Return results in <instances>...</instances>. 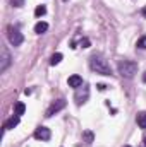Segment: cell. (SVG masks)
Wrapping results in <instances>:
<instances>
[{
    "mask_svg": "<svg viewBox=\"0 0 146 147\" xmlns=\"http://www.w3.org/2000/svg\"><path fill=\"white\" fill-rule=\"evenodd\" d=\"M89 69H91L93 72L100 74V75H105V77L112 75L110 63L107 62V58H105L102 53H93V55L89 57Z\"/></svg>",
    "mask_w": 146,
    "mask_h": 147,
    "instance_id": "obj_1",
    "label": "cell"
},
{
    "mask_svg": "<svg viewBox=\"0 0 146 147\" xmlns=\"http://www.w3.org/2000/svg\"><path fill=\"white\" fill-rule=\"evenodd\" d=\"M117 72L120 74L124 79H132L138 72V63L132 60H120L117 63Z\"/></svg>",
    "mask_w": 146,
    "mask_h": 147,
    "instance_id": "obj_2",
    "label": "cell"
},
{
    "mask_svg": "<svg viewBox=\"0 0 146 147\" xmlns=\"http://www.w3.org/2000/svg\"><path fill=\"white\" fill-rule=\"evenodd\" d=\"M7 38H9V41H10L12 46H21L23 41H24V36L19 31V28H14V26H9L7 28Z\"/></svg>",
    "mask_w": 146,
    "mask_h": 147,
    "instance_id": "obj_3",
    "label": "cell"
},
{
    "mask_svg": "<svg viewBox=\"0 0 146 147\" xmlns=\"http://www.w3.org/2000/svg\"><path fill=\"white\" fill-rule=\"evenodd\" d=\"M88 99H89V87H88V84H83L81 87H77V89H76L74 101H76L77 105H84Z\"/></svg>",
    "mask_w": 146,
    "mask_h": 147,
    "instance_id": "obj_4",
    "label": "cell"
},
{
    "mask_svg": "<svg viewBox=\"0 0 146 147\" xmlns=\"http://www.w3.org/2000/svg\"><path fill=\"white\" fill-rule=\"evenodd\" d=\"M12 63V57H10V53H9V50L3 46L2 48V58H0V72L3 74L7 69H9V65Z\"/></svg>",
    "mask_w": 146,
    "mask_h": 147,
    "instance_id": "obj_5",
    "label": "cell"
},
{
    "mask_svg": "<svg viewBox=\"0 0 146 147\" xmlns=\"http://www.w3.org/2000/svg\"><path fill=\"white\" fill-rule=\"evenodd\" d=\"M65 105H67V103H65V99H64V98H62V99H57V101H55V103H52V106L46 110V116H48V118H50V116H53L55 113H59L60 110H64V108H65Z\"/></svg>",
    "mask_w": 146,
    "mask_h": 147,
    "instance_id": "obj_6",
    "label": "cell"
},
{
    "mask_svg": "<svg viewBox=\"0 0 146 147\" xmlns=\"http://www.w3.org/2000/svg\"><path fill=\"white\" fill-rule=\"evenodd\" d=\"M50 137H52V132H50V128H46V127H38L36 130H35V139H36V140L46 142V140H50Z\"/></svg>",
    "mask_w": 146,
    "mask_h": 147,
    "instance_id": "obj_7",
    "label": "cell"
},
{
    "mask_svg": "<svg viewBox=\"0 0 146 147\" xmlns=\"http://www.w3.org/2000/svg\"><path fill=\"white\" fill-rule=\"evenodd\" d=\"M67 84H69L71 87H74V89H77V87H81L84 82H83V77H81V75H71L69 80H67Z\"/></svg>",
    "mask_w": 146,
    "mask_h": 147,
    "instance_id": "obj_8",
    "label": "cell"
},
{
    "mask_svg": "<svg viewBox=\"0 0 146 147\" xmlns=\"http://www.w3.org/2000/svg\"><path fill=\"white\" fill-rule=\"evenodd\" d=\"M19 118H21V116H17V115H16V116H10V118L5 121L3 128H5V130H12V128H16V127L19 125Z\"/></svg>",
    "mask_w": 146,
    "mask_h": 147,
    "instance_id": "obj_9",
    "label": "cell"
},
{
    "mask_svg": "<svg viewBox=\"0 0 146 147\" xmlns=\"http://www.w3.org/2000/svg\"><path fill=\"white\" fill-rule=\"evenodd\" d=\"M136 123H138V127L139 128H146V111H139L138 115H136Z\"/></svg>",
    "mask_w": 146,
    "mask_h": 147,
    "instance_id": "obj_10",
    "label": "cell"
},
{
    "mask_svg": "<svg viewBox=\"0 0 146 147\" xmlns=\"http://www.w3.org/2000/svg\"><path fill=\"white\" fill-rule=\"evenodd\" d=\"M46 31H48V22H45V21L36 22V26H35V33H36V34H43V33H46Z\"/></svg>",
    "mask_w": 146,
    "mask_h": 147,
    "instance_id": "obj_11",
    "label": "cell"
},
{
    "mask_svg": "<svg viewBox=\"0 0 146 147\" xmlns=\"http://www.w3.org/2000/svg\"><path fill=\"white\" fill-rule=\"evenodd\" d=\"M62 58H64L62 53H53L52 58H50V63H52V65H59V63L62 62Z\"/></svg>",
    "mask_w": 146,
    "mask_h": 147,
    "instance_id": "obj_12",
    "label": "cell"
},
{
    "mask_svg": "<svg viewBox=\"0 0 146 147\" xmlns=\"http://www.w3.org/2000/svg\"><path fill=\"white\" fill-rule=\"evenodd\" d=\"M16 113L14 115H17V116H21V115H24V111H26V105L24 103H16Z\"/></svg>",
    "mask_w": 146,
    "mask_h": 147,
    "instance_id": "obj_13",
    "label": "cell"
},
{
    "mask_svg": "<svg viewBox=\"0 0 146 147\" xmlns=\"http://www.w3.org/2000/svg\"><path fill=\"white\" fill-rule=\"evenodd\" d=\"M46 14V7L45 5H38L36 9H35V16L36 17H41V16H45Z\"/></svg>",
    "mask_w": 146,
    "mask_h": 147,
    "instance_id": "obj_14",
    "label": "cell"
},
{
    "mask_svg": "<svg viewBox=\"0 0 146 147\" xmlns=\"http://www.w3.org/2000/svg\"><path fill=\"white\" fill-rule=\"evenodd\" d=\"M136 48H139V50H146V36H141L139 39H138Z\"/></svg>",
    "mask_w": 146,
    "mask_h": 147,
    "instance_id": "obj_15",
    "label": "cell"
},
{
    "mask_svg": "<svg viewBox=\"0 0 146 147\" xmlns=\"http://www.w3.org/2000/svg\"><path fill=\"white\" fill-rule=\"evenodd\" d=\"M83 137H84L86 144H91V142H93V134H91V132H84V134H83Z\"/></svg>",
    "mask_w": 146,
    "mask_h": 147,
    "instance_id": "obj_16",
    "label": "cell"
},
{
    "mask_svg": "<svg viewBox=\"0 0 146 147\" xmlns=\"http://www.w3.org/2000/svg\"><path fill=\"white\" fill-rule=\"evenodd\" d=\"M89 45H91V41H89L88 38H83V39H81V46H83V48H88Z\"/></svg>",
    "mask_w": 146,
    "mask_h": 147,
    "instance_id": "obj_17",
    "label": "cell"
},
{
    "mask_svg": "<svg viewBox=\"0 0 146 147\" xmlns=\"http://www.w3.org/2000/svg\"><path fill=\"white\" fill-rule=\"evenodd\" d=\"M12 5L14 7H23L24 5V0H12Z\"/></svg>",
    "mask_w": 146,
    "mask_h": 147,
    "instance_id": "obj_18",
    "label": "cell"
},
{
    "mask_svg": "<svg viewBox=\"0 0 146 147\" xmlns=\"http://www.w3.org/2000/svg\"><path fill=\"white\" fill-rule=\"evenodd\" d=\"M98 89H100V91H105V89H107V86H105V84H98Z\"/></svg>",
    "mask_w": 146,
    "mask_h": 147,
    "instance_id": "obj_19",
    "label": "cell"
},
{
    "mask_svg": "<svg viewBox=\"0 0 146 147\" xmlns=\"http://www.w3.org/2000/svg\"><path fill=\"white\" fill-rule=\"evenodd\" d=\"M143 82H145V84H146V72L143 74Z\"/></svg>",
    "mask_w": 146,
    "mask_h": 147,
    "instance_id": "obj_20",
    "label": "cell"
},
{
    "mask_svg": "<svg viewBox=\"0 0 146 147\" xmlns=\"http://www.w3.org/2000/svg\"><path fill=\"white\" fill-rule=\"evenodd\" d=\"M143 16H146V7L143 9Z\"/></svg>",
    "mask_w": 146,
    "mask_h": 147,
    "instance_id": "obj_21",
    "label": "cell"
},
{
    "mask_svg": "<svg viewBox=\"0 0 146 147\" xmlns=\"http://www.w3.org/2000/svg\"><path fill=\"white\" fill-rule=\"evenodd\" d=\"M143 142H145V147H146V137H145V140H143Z\"/></svg>",
    "mask_w": 146,
    "mask_h": 147,
    "instance_id": "obj_22",
    "label": "cell"
},
{
    "mask_svg": "<svg viewBox=\"0 0 146 147\" xmlns=\"http://www.w3.org/2000/svg\"><path fill=\"white\" fill-rule=\"evenodd\" d=\"M124 147H131V146H124Z\"/></svg>",
    "mask_w": 146,
    "mask_h": 147,
    "instance_id": "obj_23",
    "label": "cell"
}]
</instances>
